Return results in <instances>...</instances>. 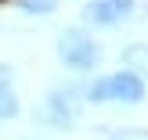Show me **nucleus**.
<instances>
[{"instance_id":"f257e3e1","label":"nucleus","mask_w":148,"mask_h":140,"mask_svg":"<svg viewBox=\"0 0 148 140\" xmlns=\"http://www.w3.org/2000/svg\"><path fill=\"white\" fill-rule=\"evenodd\" d=\"M145 97V83L134 72H116L90 86V101H116V104H137Z\"/></svg>"},{"instance_id":"f03ea898","label":"nucleus","mask_w":148,"mask_h":140,"mask_svg":"<svg viewBox=\"0 0 148 140\" xmlns=\"http://www.w3.org/2000/svg\"><path fill=\"white\" fill-rule=\"evenodd\" d=\"M58 54L69 68H90L98 61V47H94L90 36H83L79 29H69V32L58 36Z\"/></svg>"},{"instance_id":"7ed1b4c3","label":"nucleus","mask_w":148,"mask_h":140,"mask_svg":"<svg viewBox=\"0 0 148 140\" xmlns=\"http://www.w3.org/2000/svg\"><path fill=\"white\" fill-rule=\"evenodd\" d=\"M134 11V0H90V7L83 11V18L90 25H116Z\"/></svg>"},{"instance_id":"20e7f679","label":"nucleus","mask_w":148,"mask_h":140,"mask_svg":"<svg viewBox=\"0 0 148 140\" xmlns=\"http://www.w3.org/2000/svg\"><path fill=\"white\" fill-rule=\"evenodd\" d=\"M47 104H51V119H54L58 126H69V122H76V115H79V101H76L72 90H54Z\"/></svg>"},{"instance_id":"39448f33","label":"nucleus","mask_w":148,"mask_h":140,"mask_svg":"<svg viewBox=\"0 0 148 140\" xmlns=\"http://www.w3.org/2000/svg\"><path fill=\"white\" fill-rule=\"evenodd\" d=\"M18 112V101H14V90H11V72L7 65H0V119Z\"/></svg>"},{"instance_id":"423d86ee","label":"nucleus","mask_w":148,"mask_h":140,"mask_svg":"<svg viewBox=\"0 0 148 140\" xmlns=\"http://www.w3.org/2000/svg\"><path fill=\"white\" fill-rule=\"evenodd\" d=\"M22 11L25 14H51L54 11V0H22Z\"/></svg>"},{"instance_id":"0eeeda50","label":"nucleus","mask_w":148,"mask_h":140,"mask_svg":"<svg viewBox=\"0 0 148 140\" xmlns=\"http://www.w3.org/2000/svg\"><path fill=\"white\" fill-rule=\"evenodd\" d=\"M127 57H130V61H145V68H148V47H134Z\"/></svg>"}]
</instances>
